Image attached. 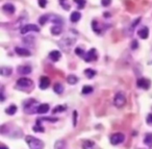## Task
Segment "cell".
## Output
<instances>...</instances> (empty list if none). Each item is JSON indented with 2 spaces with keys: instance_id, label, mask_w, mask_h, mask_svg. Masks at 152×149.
<instances>
[{
  "instance_id": "1",
  "label": "cell",
  "mask_w": 152,
  "mask_h": 149,
  "mask_svg": "<svg viewBox=\"0 0 152 149\" xmlns=\"http://www.w3.org/2000/svg\"><path fill=\"white\" fill-rule=\"evenodd\" d=\"M25 141L27 145L29 146V149H43L44 148V143L40 139L32 136H26Z\"/></svg>"
},
{
  "instance_id": "2",
  "label": "cell",
  "mask_w": 152,
  "mask_h": 149,
  "mask_svg": "<svg viewBox=\"0 0 152 149\" xmlns=\"http://www.w3.org/2000/svg\"><path fill=\"white\" fill-rule=\"evenodd\" d=\"M75 41H76V39H75L74 37H71V36H66V37L63 38L61 41L58 42V45L59 47L62 48L63 50H65V51H69L71 48H72V46L74 45Z\"/></svg>"
},
{
  "instance_id": "3",
  "label": "cell",
  "mask_w": 152,
  "mask_h": 149,
  "mask_svg": "<svg viewBox=\"0 0 152 149\" xmlns=\"http://www.w3.org/2000/svg\"><path fill=\"white\" fill-rule=\"evenodd\" d=\"M39 103L34 99H28L27 101L24 102V112L27 114H34V113H38V107H39Z\"/></svg>"
},
{
  "instance_id": "4",
  "label": "cell",
  "mask_w": 152,
  "mask_h": 149,
  "mask_svg": "<svg viewBox=\"0 0 152 149\" xmlns=\"http://www.w3.org/2000/svg\"><path fill=\"white\" fill-rule=\"evenodd\" d=\"M34 86V81L31 79L27 78V77H21L17 80V87L19 89H24V90H27V89H30L32 88Z\"/></svg>"
},
{
  "instance_id": "5",
  "label": "cell",
  "mask_w": 152,
  "mask_h": 149,
  "mask_svg": "<svg viewBox=\"0 0 152 149\" xmlns=\"http://www.w3.org/2000/svg\"><path fill=\"white\" fill-rule=\"evenodd\" d=\"M125 103H126V97H125V95L122 92L117 93L115 95V97H113V104H115V106L121 108V107H123L125 105Z\"/></svg>"
},
{
  "instance_id": "6",
  "label": "cell",
  "mask_w": 152,
  "mask_h": 149,
  "mask_svg": "<svg viewBox=\"0 0 152 149\" xmlns=\"http://www.w3.org/2000/svg\"><path fill=\"white\" fill-rule=\"evenodd\" d=\"M124 140H125V136L121 133H113L111 136V143L113 145H119V144L123 143Z\"/></svg>"
},
{
  "instance_id": "7",
  "label": "cell",
  "mask_w": 152,
  "mask_h": 149,
  "mask_svg": "<svg viewBox=\"0 0 152 149\" xmlns=\"http://www.w3.org/2000/svg\"><path fill=\"white\" fill-rule=\"evenodd\" d=\"M40 32V28L36 25H34V24H25L22 28H21V34H28V32Z\"/></svg>"
},
{
  "instance_id": "8",
  "label": "cell",
  "mask_w": 152,
  "mask_h": 149,
  "mask_svg": "<svg viewBox=\"0 0 152 149\" xmlns=\"http://www.w3.org/2000/svg\"><path fill=\"white\" fill-rule=\"evenodd\" d=\"M83 60H85V62H88V63L94 62V60H97V52H96L95 48H92V49L89 50L88 52L85 54V56H83Z\"/></svg>"
},
{
  "instance_id": "9",
  "label": "cell",
  "mask_w": 152,
  "mask_h": 149,
  "mask_svg": "<svg viewBox=\"0 0 152 149\" xmlns=\"http://www.w3.org/2000/svg\"><path fill=\"white\" fill-rule=\"evenodd\" d=\"M2 11L4 12L5 14H8V15H12V14L15 13L16 8L14 4L8 2V3H5V4H3L2 5Z\"/></svg>"
},
{
  "instance_id": "10",
  "label": "cell",
  "mask_w": 152,
  "mask_h": 149,
  "mask_svg": "<svg viewBox=\"0 0 152 149\" xmlns=\"http://www.w3.org/2000/svg\"><path fill=\"white\" fill-rule=\"evenodd\" d=\"M137 84L139 88H142V89L144 90H148L149 89V87H150V81L148 80V79L146 78H140L139 80L137 81Z\"/></svg>"
},
{
  "instance_id": "11",
  "label": "cell",
  "mask_w": 152,
  "mask_h": 149,
  "mask_svg": "<svg viewBox=\"0 0 152 149\" xmlns=\"http://www.w3.org/2000/svg\"><path fill=\"white\" fill-rule=\"evenodd\" d=\"M50 86V79L46 76H42L40 78V89L45 90Z\"/></svg>"
},
{
  "instance_id": "12",
  "label": "cell",
  "mask_w": 152,
  "mask_h": 149,
  "mask_svg": "<svg viewBox=\"0 0 152 149\" xmlns=\"http://www.w3.org/2000/svg\"><path fill=\"white\" fill-rule=\"evenodd\" d=\"M15 52L17 53L20 56H29L31 54L30 51L26 48H22V47H16L15 48Z\"/></svg>"
},
{
  "instance_id": "13",
  "label": "cell",
  "mask_w": 152,
  "mask_h": 149,
  "mask_svg": "<svg viewBox=\"0 0 152 149\" xmlns=\"http://www.w3.org/2000/svg\"><path fill=\"white\" fill-rule=\"evenodd\" d=\"M49 58L53 62H57V60H59V58H62V53H61L59 50H53L49 53Z\"/></svg>"
},
{
  "instance_id": "14",
  "label": "cell",
  "mask_w": 152,
  "mask_h": 149,
  "mask_svg": "<svg viewBox=\"0 0 152 149\" xmlns=\"http://www.w3.org/2000/svg\"><path fill=\"white\" fill-rule=\"evenodd\" d=\"M138 34H139V37L141 38V39L145 40V39H147L148 36H149V30H148L147 27H142L141 29H139Z\"/></svg>"
},
{
  "instance_id": "15",
  "label": "cell",
  "mask_w": 152,
  "mask_h": 149,
  "mask_svg": "<svg viewBox=\"0 0 152 149\" xmlns=\"http://www.w3.org/2000/svg\"><path fill=\"white\" fill-rule=\"evenodd\" d=\"M80 18H81V14L79 13V12H73L72 14H71V16H70V20H71V22L72 23H76V22H78L80 20Z\"/></svg>"
},
{
  "instance_id": "16",
  "label": "cell",
  "mask_w": 152,
  "mask_h": 149,
  "mask_svg": "<svg viewBox=\"0 0 152 149\" xmlns=\"http://www.w3.org/2000/svg\"><path fill=\"white\" fill-rule=\"evenodd\" d=\"M18 72L22 75H27L31 72V68L29 66H20L18 69Z\"/></svg>"
},
{
  "instance_id": "17",
  "label": "cell",
  "mask_w": 152,
  "mask_h": 149,
  "mask_svg": "<svg viewBox=\"0 0 152 149\" xmlns=\"http://www.w3.org/2000/svg\"><path fill=\"white\" fill-rule=\"evenodd\" d=\"M50 32L53 36H57V34H61L63 32V28H62V25H55L54 24L53 26L50 28Z\"/></svg>"
},
{
  "instance_id": "18",
  "label": "cell",
  "mask_w": 152,
  "mask_h": 149,
  "mask_svg": "<svg viewBox=\"0 0 152 149\" xmlns=\"http://www.w3.org/2000/svg\"><path fill=\"white\" fill-rule=\"evenodd\" d=\"M95 143L91 140H85L83 142V149H94Z\"/></svg>"
},
{
  "instance_id": "19",
  "label": "cell",
  "mask_w": 152,
  "mask_h": 149,
  "mask_svg": "<svg viewBox=\"0 0 152 149\" xmlns=\"http://www.w3.org/2000/svg\"><path fill=\"white\" fill-rule=\"evenodd\" d=\"M48 111H49V105L47 104V103H42L38 107V113L41 114V115L42 114H46Z\"/></svg>"
},
{
  "instance_id": "20",
  "label": "cell",
  "mask_w": 152,
  "mask_h": 149,
  "mask_svg": "<svg viewBox=\"0 0 152 149\" xmlns=\"http://www.w3.org/2000/svg\"><path fill=\"white\" fill-rule=\"evenodd\" d=\"M12 72H13V70L10 67H1V69H0V73L2 76H10Z\"/></svg>"
},
{
  "instance_id": "21",
  "label": "cell",
  "mask_w": 152,
  "mask_h": 149,
  "mask_svg": "<svg viewBox=\"0 0 152 149\" xmlns=\"http://www.w3.org/2000/svg\"><path fill=\"white\" fill-rule=\"evenodd\" d=\"M49 20L51 22H53L55 25H63V22H64L62 17H59V16H50Z\"/></svg>"
},
{
  "instance_id": "22",
  "label": "cell",
  "mask_w": 152,
  "mask_h": 149,
  "mask_svg": "<svg viewBox=\"0 0 152 149\" xmlns=\"http://www.w3.org/2000/svg\"><path fill=\"white\" fill-rule=\"evenodd\" d=\"M67 81H68V84H76L78 82V77L73 75V74H70L67 77Z\"/></svg>"
},
{
  "instance_id": "23",
  "label": "cell",
  "mask_w": 152,
  "mask_h": 149,
  "mask_svg": "<svg viewBox=\"0 0 152 149\" xmlns=\"http://www.w3.org/2000/svg\"><path fill=\"white\" fill-rule=\"evenodd\" d=\"M144 143L146 146L152 147V133L146 135V137H145V139H144Z\"/></svg>"
},
{
  "instance_id": "24",
  "label": "cell",
  "mask_w": 152,
  "mask_h": 149,
  "mask_svg": "<svg viewBox=\"0 0 152 149\" xmlns=\"http://www.w3.org/2000/svg\"><path fill=\"white\" fill-rule=\"evenodd\" d=\"M53 90H54V92H55L56 94H62L63 92H64V87H63L62 84H59V82H57V84H54Z\"/></svg>"
},
{
  "instance_id": "25",
  "label": "cell",
  "mask_w": 152,
  "mask_h": 149,
  "mask_svg": "<svg viewBox=\"0 0 152 149\" xmlns=\"http://www.w3.org/2000/svg\"><path fill=\"white\" fill-rule=\"evenodd\" d=\"M85 76L88 77V78H93L94 76L96 75V71L95 70H93V69H85Z\"/></svg>"
},
{
  "instance_id": "26",
  "label": "cell",
  "mask_w": 152,
  "mask_h": 149,
  "mask_svg": "<svg viewBox=\"0 0 152 149\" xmlns=\"http://www.w3.org/2000/svg\"><path fill=\"white\" fill-rule=\"evenodd\" d=\"M54 149H66V143L63 140L56 141L54 144Z\"/></svg>"
},
{
  "instance_id": "27",
  "label": "cell",
  "mask_w": 152,
  "mask_h": 149,
  "mask_svg": "<svg viewBox=\"0 0 152 149\" xmlns=\"http://www.w3.org/2000/svg\"><path fill=\"white\" fill-rule=\"evenodd\" d=\"M17 112V106L16 105H14V104H12V105H10V106L5 110V113L6 114H8V115H14L15 113Z\"/></svg>"
},
{
  "instance_id": "28",
  "label": "cell",
  "mask_w": 152,
  "mask_h": 149,
  "mask_svg": "<svg viewBox=\"0 0 152 149\" xmlns=\"http://www.w3.org/2000/svg\"><path fill=\"white\" fill-rule=\"evenodd\" d=\"M65 111H66V106L65 105H56L52 110V114H57V113H62L65 112Z\"/></svg>"
},
{
  "instance_id": "29",
  "label": "cell",
  "mask_w": 152,
  "mask_h": 149,
  "mask_svg": "<svg viewBox=\"0 0 152 149\" xmlns=\"http://www.w3.org/2000/svg\"><path fill=\"white\" fill-rule=\"evenodd\" d=\"M49 19H50V15H43V16H41V18L39 19V23L41 24V25H45Z\"/></svg>"
},
{
  "instance_id": "30",
  "label": "cell",
  "mask_w": 152,
  "mask_h": 149,
  "mask_svg": "<svg viewBox=\"0 0 152 149\" xmlns=\"http://www.w3.org/2000/svg\"><path fill=\"white\" fill-rule=\"evenodd\" d=\"M40 122H41V120H38L36 121V124L34 126V131H40V133H42V131H44V127L42 125H40Z\"/></svg>"
},
{
  "instance_id": "31",
  "label": "cell",
  "mask_w": 152,
  "mask_h": 149,
  "mask_svg": "<svg viewBox=\"0 0 152 149\" xmlns=\"http://www.w3.org/2000/svg\"><path fill=\"white\" fill-rule=\"evenodd\" d=\"M93 91H94V89L91 86H85L83 88V90H81L83 94H90V93H92Z\"/></svg>"
},
{
  "instance_id": "32",
  "label": "cell",
  "mask_w": 152,
  "mask_h": 149,
  "mask_svg": "<svg viewBox=\"0 0 152 149\" xmlns=\"http://www.w3.org/2000/svg\"><path fill=\"white\" fill-rule=\"evenodd\" d=\"M76 4H77V8H79V10H83V8H85V0H73Z\"/></svg>"
},
{
  "instance_id": "33",
  "label": "cell",
  "mask_w": 152,
  "mask_h": 149,
  "mask_svg": "<svg viewBox=\"0 0 152 149\" xmlns=\"http://www.w3.org/2000/svg\"><path fill=\"white\" fill-rule=\"evenodd\" d=\"M75 53L77 55H79V56H81V58H83L85 54V50L83 49V48H80V47H77V48H75Z\"/></svg>"
},
{
  "instance_id": "34",
  "label": "cell",
  "mask_w": 152,
  "mask_h": 149,
  "mask_svg": "<svg viewBox=\"0 0 152 149\" xmlns=\"http://www.w3.org/2000/svg\"><path fill=\"white\" fill-rule=\"evenodd\" d=\"M59 2H61V5L64 8V10H66V11L70 10V4L67 2V0H59Z\"/></svg>"
},
{
  "instance_id": "35",
  "label": "cell",
  "mask_w": 152,
  "mask_h": 149,
  "mask_svg": "<svg viewBox=\"0 0 152 149\" xmlns=\"http://www.w3.org/2000/svg\"><path fill=\"white\" fill-rule=\"evenodd\" d=\"M140 21H141V18H138L137 20H134V22H132L131 25H130V29H131V30H132V29L135 28V27H137L138 24L140 23Z\"/></svg>"
},
{
  "instance_id": "36",
  "label": "cell",
  "mask_w": 152,
  "mask_h": 149,
  "mask_svg": "<svg viewBox=\"0 0 152 149\" xmlns=\"http://www.w3.org/2000/svg\"><path fill=\"white\" fill-rule=\"evenodd\" d=\"M139 47V44H138V41L137 40H133L131 42V45H130V48H131L132 50H135L137 48Z\"/></svg>"
},
{
  "instance_id": "37",
  "label": "cell",
  "mask_w": 152,
  "mask_h": 149,
  "mask_svg": "<svg viewBox=\"0 0 152 149\" xmlns=\"http://www.w3.org/2000/svg\"><path fill=\"white\" fill-rule=\"evenodd\" d=\"M76 124H77V112L74 111L73 112V125L76 126Z\"/></svg>"
},
{
  "instance_id": "38",
  "label": "cell",
  "mask_w": 152,
  "mask_h": 149,
  "mask_svg": "<svg viewBox=\"0 0 152 149\" xmlns=\"http://www.w3.org/2000/svg\"><path fill=\"white\" fill-rule=\"evenodd\" d=\"M38 3L42 8H44L47 5V0H38Z\"/></svg>"
},
{
  "instance_id": "39",
  "label": "cell",
  "mask_w": 152,
  "mask_h": 149,
  "mask_svg": "<svg viewBox=\"0 0 152 149\" xmlns=\"http://www.w3.org/2000/svg\"><path fill=\"white\" fill-rule=\"evenodd\" d=\"M146 122H147L148 125H151L152 126V114H149L146 118Z\"/></svg>"
},
{
  "instance_id": "40",
  "label": "cell",
  "mask_w": 152,
  "mask_h": 149,
  "mask_svg": "<svg viewBox=\"0 0 152 149\" xmlns=\"http://www.w3.org/2000/svg\"><path fill=\"white\" fill-rule=\"evenodd\" d=\"M111 3V0H101V4L103 6H108Z\"/></svg>"
},
{
  "instance_id": "41",
  "label": "cell",
  "mask_w": 152,
  "mask_h": 149,
  "mask_svg": "<svg viewBox=\"0 0 152 149\" xmlns=\"http://www.w3.org/2000/svg\"><path fill=\"white\" fill-rule=\"evenodd\" d=\"M1 101H4V91H3V87L1 89Z\"/></svg>"
},
{
  "instance_id": "42",
  "label": "cell",
  "mask_w": 152,
  "mask_h": 149,
  "mask_svg": "<svg viewBox=\"0 0 152 149\" xmlns=\"http://www.w3.org/2000/svg\"><path fill=\"white\" fill-rule=\"evenodd\" d=\"M0 149H8V148L6 146H4V145H2V146L0 147Z\"/></svg>"
}]
</instances>
